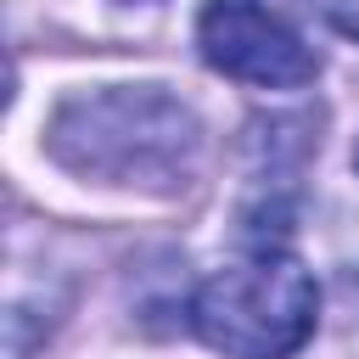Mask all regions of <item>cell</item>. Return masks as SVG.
<instances>
[{"label":"cell","instance_id":"cell-1","mask_svg":"<svg viewBox=\"0 0 359 359\" xmlns=\"http://www.w3.org/2000/svg\"><path fill=\"white\" fill-rule=\"evenodd\" d=\"M320 286L280 241H252L191 297V331L224 359H292L314 337Z\"/></svg>","mask_w":359,"mask_h":359},{"label":"cell","instance_id":"cell-2","mask_svg":"<svg viewBox=\"0 0 359 359\" xmlns=\"http://www.w3.org/2000/svg\"><path fill=\"white\" fill-rule=\"evenodd\" d=\"M50 146L62 163H73L84 174L95 168V174H118V180H146L163 168L168 174L185 168V157L196 151V123L168 95L112 90L95 101H73L56 118Z\"/></svg>","mask_w":359,"mask_h":359},{"label":"cell","instance_id":"cell-4","mask_svg":"<svg viewBox=\"0 0 359 359\" xmlns=\"http://www.w3.org/2000/svg\"><path fill=\"white\" fill-rule=\"evenodd\" d=\"M353 168H359V151H353Z\"/></svg>","mask_w":359,"mask_h":359},{"label":"cell","instance_id":"cell-3","mask_svg":"<svg viewBox=\"0 0 359 359\" xmlns=\"http://www.w3.org/2000/svg\"><path fill=\"white\" fill-rule=\"evenodd\" d=\"M196 50L213 73L258 90H303L320 73L303 34L264 0H208L196 17Z\"/></svg>","mask_w":359,"mask_h":359}]
</instances>
